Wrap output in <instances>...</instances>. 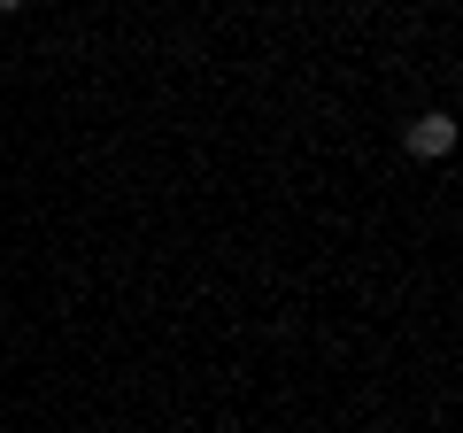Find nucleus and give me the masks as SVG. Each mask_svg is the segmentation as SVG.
Here are the masks:
<instances>
[{"label":"nucleus","instance_id":"f257e3e1","mask_svg":"<svg viewBox=\"0 0 463 433\" xmlns=\"http://www.w3.org/2000/svg\"><path fill=\"white\" fill-rule=\"evenodd\" d=\"M402 140H410V155H448V148H456V124H448V117H417Z\"/></svg>","mask_w":463,"mask_h":433},{"label":"nucleus","instance_id":"f03ea898","mask_svg":"<svg viewBox=\"0 0 463 433\" xmlns=\"http://www.w3.org/2000/svg\"><path fill=\"white\" fill-rule=\"evenodd\" d=\"M16 8H24V0H0V16H16Z\"/></svg>","mask_w":463,"mask_h":433}]
</instances>
